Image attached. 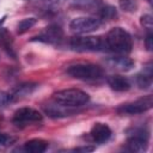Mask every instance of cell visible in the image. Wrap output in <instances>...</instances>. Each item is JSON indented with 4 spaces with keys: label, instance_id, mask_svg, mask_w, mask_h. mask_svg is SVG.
Wrapping results in <instances>:
<instances>
[{
    "label": "cell",
    "instance_id": "obj_1",
    "mask_svg": "<svg viewBox=\"0 0 153 153\" xmlns=\"http://www.w3.org/2000/svg\"><path fill=\"white\" fill-rule=\"evenodd\" d=\"M105 45L114 53L128 54L133 48V39L128 31L122 27L111 29L105 36Z\"/></svg>",
    "mask_w": 153,
    "mask_h": 153
},
{
    "label": "cell",
    "instance_id": "obj_2",
    "mask_svg": "<svg viewBox=\"0 0 153 153\" xmlns=\"http://www.w3.org/2000/svg\"><path fill=\"white\" fill-rule=\"evenodd\" d=\"M53 99L56 104L66 108H79L90 100V96L79 88H66L55 92Z\"/></svg>",
    "mask_w": 153,
    "mask_h": 153
},
{
    "label": "cell",
    "instance_id": "obj_3",
    "mask_svg": "<svg viewBox=\"0 0 153 153\" xmlns=\"http://www.w3.org/2000/svg\"><path fill=\"white\" fill-rule=\"evenodd\" d=\"M103 68L91 63H78L67 68V74L80 80H96L103 76Z\"/></svg>",
    "mask_w": 153,
    "mask_h": 153
},
{
    "label": "cell",
    "instance_id": "obj_4",
    "mask_svg": "<svg viewBox=\"0 0 153 153\" xmlns=\"http://www.w3.org/2000/svg\"><path fill=\"white\" fill-rule=\"evenodd\" d=\"M72 49L78 51H98L105 45V42L99 36H75L69 41Z\"/></svg>",
    "mask_w": 153,
    "mask_h": 153
},
{
    "label": "cell",
    "instance_id": "obj_5",
    "mask_svg": "<svg viewBox=\"0 0 153 153\" xmlns=\"http://www.w3.org/2000/svg\"><path fill=\"white\" fill-rule=\"evenodd\" d=\"M152 106H153V97L151 94H148V96L139 98L134 102L120 105L116 109V111L121 115H137V114L146 112Z\"/></svg>",
    "mask_w": 153,
    "mask_h": 153
},
{
    "label": "cell",
    "instance_id": "obj_6",
    "mask_svg": "<svg viewBox=\"0 0 153 153\" xmlns=\"http://www.w3.org/2000/svg\"><path fill=\"white\" fill-rule=\"evenodd\" d=\"M102 24V20L96 17H78L71 20L69 29L75 33H87L97 30Z\"/></svg>",
    "mask_w": 153,
    "mask_h": 153
},
{
    "label": "cell",
    "instance_id": "obj_7",
    "mask_svg": "<svg viewBox=\"0 0 153 153\" xmlns=\"http://www.w3.org/2000/svg\"><path fill=\"white\" fill-rule=\"evenodd\" d=\"M43 116L41 115L39 111L32 109V108H20L18 109L14 115H13V123L17 126L22 124H27V123H35V122H41Z\"/></svg>",
    "mask_w": 153,
    "mask_h": 153
},
{
    "label": "cell",
    "instance_id": "obj_8",
    "mask_svg": "<svg viewBox=\"0 0 153 153\" xmlns=\"http://www.w3.org/2000/svg\"><path fill=\"white\" fill-rule=\"evenodd\" d=\"M147 145L148 134L143 129H135L127 141V146L131 152H143L147 149Z\"/></svg>",
    "mask_w": 153,
    "mask_h": 153
},
{
    "label": "cell",
    "instance_id": "obj_9",
    "mask_svg": "<svg viewBox=\"0 0 153 153\" xmlns=\"http://www.w3.org/2000/svg\"><path fill=\"white\" fill-rule=\"evenodd\" d=\"M62 37H63V31L59 25H49L37 37H33L32 41H41L45 43H57L62 39Z\"/></svg>",
    "mask_w": 153,
    "mask_h": 153
},
{
    "label": "cell",
    "instance_id": "obj_10",
    "mask_svg": "<svg viewBox=\"0 0 153 153\" xmlns=\"http://www.w3.org/2000/svg\"><path fill=\"white\" fill-rule=\"evenodd\" d=\"M90 135L92 137V140L94 142H98V143H103L105 141H108L111 136V129L109 128L108 124L105 123H94L91 131H90Z\"/></svg>",
    "mask_w": 153,
    "mask_h": 153
},
{
    "label": "cell",
    "instance_id": "obj_11",
    "mask_svg": "<svg viewBox=\"0 0 153 153\" xmlns=\"http://www.w3.org/2000/svg\"><path fill=\"white\" fill-rule=\"evenodd\" d=\"M106 63L109 65V67L121 71V72H127L130 71L134 67V61L129 57H124V56H117V57H110L106 60Z\"/></svg>",
    "mask_w": 153,
    "mask_h": 153
},
{
    "label": "cell",
    "instance_id": "obj_12",
    "mask_svg": "<svg viewBox=\"0 0 153 153\" xmlns=\"http://www.w3.org/2000/svg\"><path fill=\"white\" fill-rule=\"evenodd\" d=\"M65 1L68 6L82 11L98 10L102 6V0H65Z\"/></svg>",
    "mask_w": 153,
    "mask_h": 153
},
{
    "label": "cell",
    "instance_id": "obj_13",
    "mask_svg": "<svg viewBox=\"0 0 153 153\" xmlns=\"http://www.w3.org/2000/svg\"><path fill=\"white\" fill-rule=\"evenodd\" d=\"M152 80H153L152 65L148 63L147 66L143 67V71L136 75V84L141 90H147L152 86Z\"/></svg>",
    "mask_w": 153,
    "mask_h": 153
},
{
    "label": "cell",
    "instance_id": "obj_14",
    "mask_svg": "<svg viewBox=\"0 0 153 153\" xmlns=\"http://www.w3.org/2000/svg\"><path fill=\"white\" fill-rule=\"evenodd\" d=\"M109 86L115 90V91H118V92H124V91H128L130 88V81L126 78V76H122V75H110L108 76L106 79Z\"/></svg>",
    "mask_w": 153,
    "mask_h": 153
},
{
    "label": "cell",
    "instance_id": "obj_15",
    "mask_svg": "<svg viewBox=\"0 0 153 153\" xmlns=\"http://www.w3.org/2000/svg\"><path fill=\"white\" fill-rule=\"evenodd\" d=\"M23 148L29 153H42L48 148V142L42 139H31L24 143Z\"/></svg>",
    "mask_w": 153,
    "mask_h": 153
},
{
    "label": "cell",
    "instance_id": "obj_16",
    "mask_svg": "<svg viewBox=\"0 0 153 153\" xmlns=\"http://www.w3.org/2000/svg\"><path fill=\"white\" fill-rule=\"evenodd\" d=\"M35 88H36V85H32V84L20 85V86H18V87L10 94V96H11V100H16V99H19V98H22V97L29 96Z\"/></svg>",
    "mask_w": 153,
    "mask_h": 153
},
{
    "label": "cell",
    "instance_id": "obj_17",
    "mask_svg": "<svg viewBox=\"0 0 153 153\" xmlns=\"http://www.w3.org/2000/svg\"><path fill=\"white\" fill-rule=\"evenodd\" d=\"M0 45L7 51V54L14 56L12 49V37L6 29H0Z\"/></svg>",
    "mask_w": 153,
    "mask_h": 153
},
{
    "label": "cell",
    "instance_id": "obj_18",
    "mask_svg": "<svg viewBox=\"0 0 153 153\" xmlns=\"http://www.w3.org/2000/svg\"><path fill=\"white\" fill-rule=\"evenodd\" d=\"M118 6L123 12H128V13L135 12L139 7L136 0H118Z\"/></svg>",
    "mask_w": 153,
    "mask_h": 153
},
{
    "label": "cell",
    "instance_id": "obj_19",
    "mask_svg": "<svg viewBox=\"0 0 153 153\" xmlns=\"http://www.w3.org/2000/svg\"><path fill=\"white\" fill-rule=\"evenodd\" d=\"M37 19L36 18H25L23 20H20L17 25V31L18 33H24L25 31H27L29 29H31L35 24H36Z\"/></svg>",
    "mask_w": 153,
    "mask_h": 153
},
{
    "label": "cell",
    "instance_id": "obj_20",
    "mask_svg": "<svg viewBox=\"0 0 153 153\" xmlns=\"http://www.w3.org/2000/svg\"><path fill=\"white\" fill-rule=\"evenodd\" d=\"M98 12H99V16H100V20L102 19H112L117 16L116 13V10L111 6H100L98 8Z\"/></svg>",
    "mask_w": 153,
    "mask_h": 153
},
{
    "label": "cell",
    "instance_id": "obj_21",
    "mask_svg": "<svg viewBox=\"0 0 153 153\" xmlns=\"http://www.w3.org/2000/svg\"><path fill=\"white\" fill-rule=\"evenodd\" d=\"M141 25L147 30V31H152L153 27V18L149 14H145L141 17Z\"/></svg>",
    "mask_w": 153,
    "mask_h": 153
},
{
    "label": "cell",
    "instance_id": "obj_22",
    "mask_svg": "<svg viewBox=\"0 0 153 153\" xmlns=\"http://www.w3.org/2000/svg\"><path fill=\"white\" fill-rule=\"evenodd\" d=\"M13 142V139L6 134H0V148H4Z\"/></svg>",
    "mask_w": 153,
    "mask_h": 153
},
{
    "label": "cell",
    "instance_id": "obj_23",
    "mask_svg": "<svg viewBox=\"0 0 153 153\" xmlns=\"http://www.w3.org/2000/svg\"><path fill=\"white\" fill-rule=\"evenodd\" d=\"M11 102V96L10 93H5V92H0V106H5L7 103Z\"/></svg>",
    "mask_w": 153,
    "mask_h": 153
},
{
    "label": "cell",
    "instance_id": "obj_24",
    "mask_svg": "<svg viewBox=\"0 0 153 153\" xmlns=\"http://www.w3.org/2000/svg\"><path fill=\"white\" fill-rule=\"evenodd\" d=\"M146 48L148 50H152V48H153V35L151 31H148L147 37H146Z\"/></svg>",
    "mask_w": 153,
    "mask_h": 153
},
{
    "label": "cell",
    "instance_id": "obj_25",
    "mask_svg": "<svg viewBox=\"0 0 153 153\" xmlns=\"http://www.w3.org/2000/svg\"><path fill=\"white\" fill-rule=\"evenodd\" d=\"M5 18H6V16H4V17H2L1 19H0V25H1L2 23H4V20H5Z\"/></svg>",
    "mask_w": 153,
    "mask_h": 153
}]
</instances>
